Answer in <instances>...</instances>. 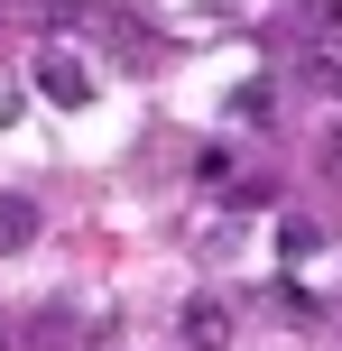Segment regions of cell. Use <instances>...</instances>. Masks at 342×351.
Segmentation results:
<instances>
[{
    "label": "cell",
    "instance_id": "obj_1",
    "mask_svg": "<svg viewBox=\"0 0 342 351\" xmlns=\"http://www.w3.org/2000/svg\"><path fill=\"white\" fill-rule=\"evenodd\" d=\"M37 93H47L56 111H84V102H93V74H84V56H65V47H37Z\"/></svg>",
    "mask_w": 342,
    "mask_h": 351
},
{
    "label": "cell",
    "instance_id": "obj_2",
    "mask_svg": "<svg viewBox=\"0 0 342 351\" xmlns=\"http://www.w3.org/2000/svg\"><path fill=\"white\" fill-rule=\"evenodd\" d=\"M176 342L185 351H232V305H222V296H195L176 315Z\"/></svg>",
    "mask_w": 342,
    "mask_h": 351
},
{
    "label": "cell",
    "instance_id": "obj_5",
    "mask_svg": "<svg viewBox=\"0 0 342 351\" xmlns=\"http://www.w3.org/2000/svg\"><path fill=\"white\" fill-rule=\"evenodd\" d=\"M306 37H315V47H324V37L342 47V0H306Z\"/></svg>",
    "mask_w": 342,
    "mask_h": 351
},
{
    "label": "cell",
    "instance_id": "obj_4",
    "mask_svg": "<svg viewBox=\"0 0 342 351\" xmlns=\"http://www.w3.org/2000/svg\"><path fill=\"white\" fill-rule=\"evenodd\" d=\"M278 204V176H241L232 185V213H269Z\"/></svg>",
    "mask_w": 342,
    "mask_h": 351
},
{
    "label": "cell",
    "instance_id": "obj_7",
    "mask_svg": "<svg viewBox=\"0 0 342 351\" xmlns=\"http://www.w3.org/2000/svg\"><path fill=\"white\" fill-rule=\"evenodd\" d=\"M10 10H56V19H74V0H10Z\"/></svg>",
    "mask_w": 342,
    "mask_h": 351
},
{
    "label": "cell",
    "instance_id": "obj_8",
    "mask_svg": "<svg viewBox=\"0 0 342 351\" xmlns=\"http://www.w3.org/2000/svg\"><path fill=\"white\" fill-rule=\"evenodd\" d=\"M10 121H19V93H10V84H0V130H10Z\"/></svg>",
    "mask_w": 342,
    "mask_h": 351
},
{
    "label": "cell",
    "instance_id": "obj_6",
    "mask_svg": "<svg viewBox=\"0 0 342 351\" xmlns=\"http://www.w3.org/2000/svg\"><path fill=\"white\" fill-rule=\"evenodd\" d=\"M195 185H232V148H204V158H195Z\"/></svg>",
    "mask_w": 342,
    "mask_h": 351
},
{
    "label": "cell",
    "instance_id": "obj_3",
    "mask_svg": "<svg viewBox=\"0 0 342 351\" xmlns=\"http://www.w3.org/2000/svg\"><path fill=\"white\" fill-rule=\"evenodd\" d=\"M37 231H47V213H37V194L0 185V259H19V250H37Z\"/></svg>",
    "mask_w": 342,
    "mask_h": 351
}]
</instances>
